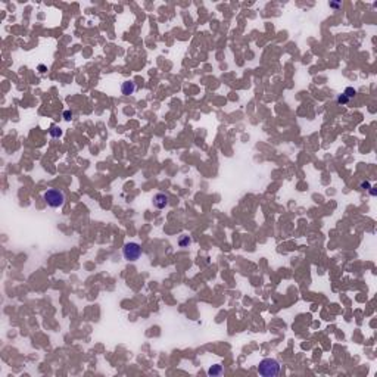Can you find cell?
I'll list each match as a JSON object with an SVG mask.
<instances>
[{
	"label": "cell",
	"instance_id": "cell-5",
	"mask_svg": "<svg viewBox=\"0 0 377 377\" xmlns=\"http://www.w3.org/2000/svg\"><path fill=\"white\" fill-rule=\"evenodd\" d=\"M135 82L133 81H124L121 84V93L124 94V96H131V94H134L135 92Z\"/></svg>",
	"mask_w": 377,
	"mask_h": 377
},
{
	"label": "cell",
	"instance_id": "cell-6",
	"mask_svg": "<svg viewBox=\"0 0 377 377\" xmlns=\"http://www.w3.org/2000/svg\"><path fill=\"white\" fill-rule=\"evenodd\" d=\"M222 373H224V368H222V365H220V364H215V365H212V367L208 370V376L217 377V376H221Z\"/></svg>",
	"mask_w": 377,
	"mask_h": 377
},
{
	"label": "cell",
	"instance_id": "cell-11",
	"mask_svg": "<svg viewBox=\"0 0 377 377\" xmlns=\"http://www.w3.org/2000/svg\"><path fill=\"white\" fill-rule=\"evenodd\" d=\"M370 187H371V184H370V181H367V180H365V181H361V184H359V188H361V190H368Z\"/></svg>",
	"mask_w": 377,
	"mask_h": 377
},
{
	"label": "cell",
	"instance_id": "cell-15",
	"mask_svg": "<svg viewBox=\"0 0 377 377\" xmlns=\"http://www.w3.org/2000/svg\"><path fill=\"white\" fill-rule=\"evenodd\" d=\"M330 6H332V8H334V9H337V8H340L342 5H340V3H330Z\"/></svg>",
	"mask_w": 377,
	"mask_h": 377
},
{
	"label": "cell",
	"instance_id": "cell-10",
	"mask_svg": "<svg viewBox=\"0 0 377 377\" xmlns=\"http://www.w3.org/2000/svg\"><path fill=\"white\" fill-rule=\"evenodd\" d=\"M336 102H337V105H342V106H345V105H348V103H349V99L345 96L343 93H342V94H339V96H337Z\"/></svg>",
	"mask_w": 377,
	"mask_h": 377
},
{
	"label": "cell",
	"instance_id": "cell-13",
	"mask_svg": "<svg viewBox=\"0 0 377 377\" xmlns=\"http://www.w3.org/2000/svg\"><path fill=\"white\" fill-rule=\"evenodd\" d=\"M368 192H370V194H371V196H376V194H377V190H376V187H373V186H371V187H370V188H368Z\"/></svg>",
	"mask_w": 377,
	"mask_h": 377
},
{
	"label": "cell",
	"instance_id": "cell-14",
	"mask_svg": "<svg viewBox=\"0 0 377 377\" xmlns=\"http://www.w3.org/2000/svg\"><path fill=\"white\" fill-rule=\"evenodd\" d=\"M39 71H40L41 74L46 72V71H47V66H46V65H39Z\"/></svg>",
	"mask_w": 377,
	"mask_h": 377
},
{
	"label": "cell",
	"instance_id": "cell-9",
	"mask_svg": "<svg viewBox=\"0 0 377 377\" xmlns=\"http://www.w3.org/2000/svg\"><path fill=\"white\" fill-rule=\"evenodd\" d=\"M178 245L180 247H187L188 245H190V237L188 236H181L178 240Z\"/></svg>",
	"mask_w": 377,
	"mask_h": 377
},
{
	"label": "cell",
	"instance_id": "cell-4",
	"mask_svg": "<svg viewBox=\"0 0 377 377\" xmlns=\"http://www.w3.org/2000/svg\"><path fill=\"white\" fill-rule=\"evenodd\" d=\"M152 203H153V206L158 209H164L165 206H168L169 203V198L168 194L165 193H156L155 196H153V199H152Z\"/></svg>",
	"mask_w": 377,
	"mask_h": 377
},
{
	"label": "cell",
	"instance_id": "cell-1",
	"mask_svg": "<svg viewBox=\"0 0 377 377\" xmlns=\"http://www.w3.org/2000/svg\"><path fill=\"white\" fill-rule=\"evenodd\" d=\"M281 364L276 358H264L259 365H258V373L262 377H276L280 374Z\"/></svg>",
	"mask_w": 377,
	"mask_h": 377
},
{
	"label": "cell",
	"instance_id": "cell-2",
	"mask_svg": "<svg viewBox=\"0 0 377 377\" xmlns=\"http://www.w3.org/2000/svg\"><path fill=\"white\" fill-rule=\"evenodd\" d=\"M43 200L50 208H61L66 202V194L61 188H47L43 193Z\"/></svg>",
	"mask_w": 377,
	"mask_h": 377
},
{
	"label": "cell",
	"instance_id": "cell-12",
	"mask_svg": "<svg viewBox=\"0 0 377 377\" xmlns=\"http://www.w3.org/2000/svg\"><path fill=\"white\" fill-rule=\"evenodd\" d=\"M71 118H72V112L71 111L63 112V119H65V121H71Z\"/></svg>",
	"mask_w": 377,
	"mask_h": 377
},
{
	"label": "cell",
	"instance_id": "cell-7",
	"mask_svg": "<svg viewBox=\"0 0 377 377\" xmlns=\"http://www.w3.org/2000/svg\"><path fill=\"white\" fill-rule=\"evenodd\" d=\"M49 134H50V137H53V139H58V137L62 135V130H61L58 125H52L50 130H49Z\"/></svg>",
	"mask_w": 377,
	"mask_h": 377
},
{
	"label": "cell",
	"instance_id": "cell-8",
	"mask_svg": "<svg viewBox=\"0 0 377 377\" xmlns=\"http://www.w3.org/2000/svg\"><path fill=\"white\" fill-rule=\"evenodd\" d=\"M343 94L351 100V99H353V97L357 96V90H355L353 87H346L345 88V92H343Z\"/></svg>",
	"mask_w": 377,
	"mask_h": 377
},
{
	"label": "cell",
	"instance_id": "cell-3",
	"mask_svg": "<svg viewBox=\"0 0 377 377\" xmlns=\"http://www.w3.org/2000/svg\"><path fill=\"white\" fill-rule=\"evenodd\" d=\"M122 256L127 261H137L141 256V246L137 242H128L122 247Z\"/></svg>",
	"mask_w": 377,
	"mask_h": 377
}]
</instances>
